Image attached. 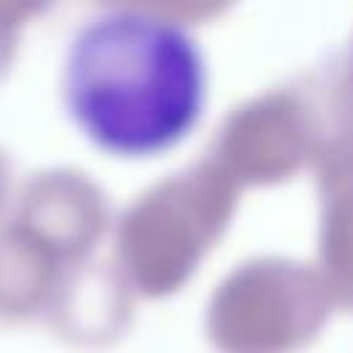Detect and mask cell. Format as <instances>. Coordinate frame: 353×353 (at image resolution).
Here are the masks:
<instances>
[{"label":"cell","instance_id":"obj_1","mask_svg":"<svg viewBox=\"0 0 353 353\" xmlns=\"http://www.w3.org/2000/svg\"><path fill=\"white\" fill-rule=\"evenodd\" d=\"M63 99L105 152L154 154L182 141L207 99L201 44L176 22L116 8L85 22L66 52Z\"/></svg>","mask_w":353,"mask_h":353}]
</instances>
